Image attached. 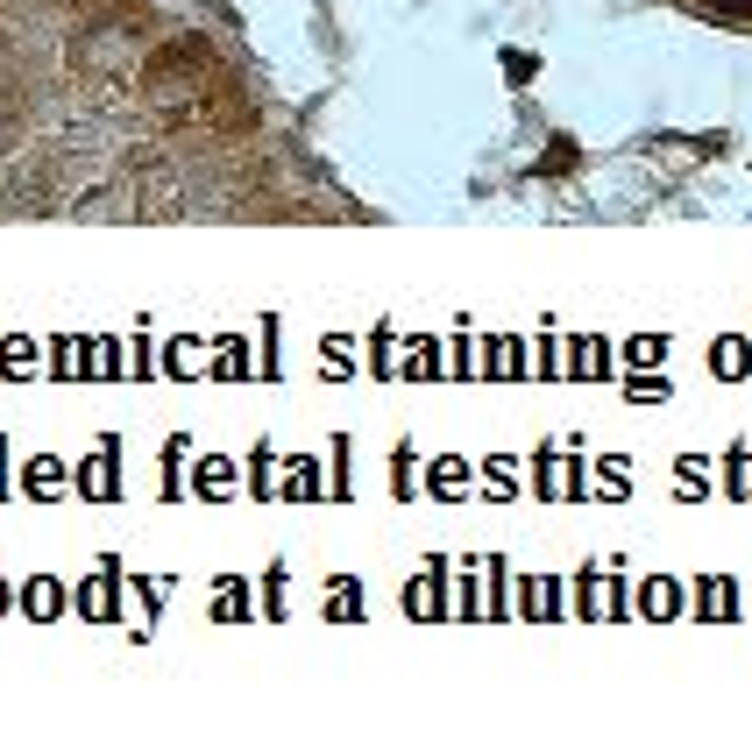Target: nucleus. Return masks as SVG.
Here are the masks:
<instances>
[{
  "instance_id": "nucleus-1",
  "label": "nucleus",
  "mask_w": 752,
  "mask_h": 737,
  "mask_svg": "<svg viewBox=\"0 0 752 737\" xmlns=\"http://www.w3.org/2000/svg\"><path fill=\"white\" fill-rule=\"evenodd\" d=\"M710 8H724V15H752V0H710Z\"/></svg>"
}]
</instances>
